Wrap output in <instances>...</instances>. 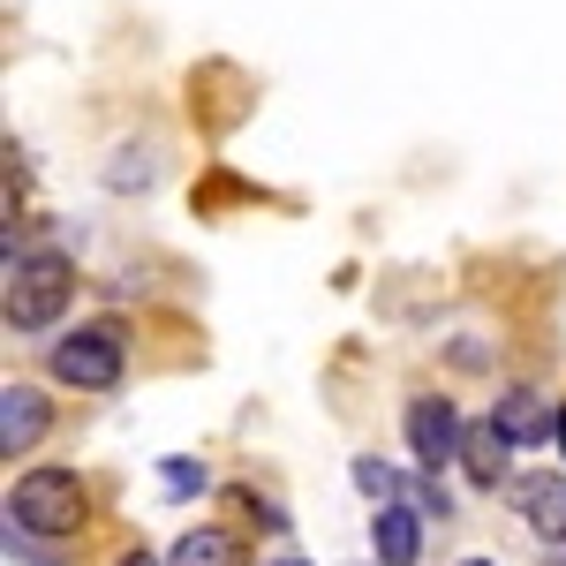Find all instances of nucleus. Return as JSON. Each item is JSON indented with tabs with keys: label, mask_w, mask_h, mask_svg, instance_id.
I'll return each instance as SVG.
<instances>
[{
	"label": "nucleus",
	"mask_w": 566,
	"mask_h": 566,
	"mask_svg": "<svg viewBox=\"0 0 566 566\" xmlns=\"http://www.w3.org/2000/svg\"><path fill=\"white\" fill-rule=\"evenodd\" d=\"M8 522L31 528V536H76L91 522V491L76 469H31V476H15L8 491Z\"/></svg>",
	"instance_id": "1"
},
{
	"label": "nucleus",
	"mask_w": 566,
	"mask_h": 566,
	"mask_svg": "<svg viewBox=\"0 0 566 566\" xmlns=\"http://www.w3.org/2000/svg\"><path fill=\"white\" fill-rule=\"evenodd\" d=\"M122 566H159V559H151V552H129V559H122Z\"/></svg>",
	"instance_id": "14"
},
{
	"label": "nucleus",
	"mask_w": 566,
	"mask_h": 566,
	"mask_svg": "<svg viewBox=\"0 0 566 566\" xmlns=\"http://www.w3.org/2000/svg\"><path fill=\"white\" fill-rule=\"evenodd\" d=\"M370 552H378V566H416L423 559V514L400 499V506H378L370 514Z\"/></svg>",
	"instance_id": "7"
},
{
	"label": "nucleus",
	"mask_w": 566,
	"mask_h": 566,
	"mask_svg": "<svg viewBox=\"0 0 566 566\" xmlns=\"http://www.w3.org/2000/svg\"><path fill=\"white\" fill-rule=\"evenodd\" d=\"M264 566H317V559H264Z\"/></svg>",
	"instance_id": "15"
},
{
	"label": "nucleus",
	"mask_w": 566,
	"mask_h": 566,
	"mask_svg": "<svg viewBox=\"0 0 566 566\" xmlns=\"http://www.w3.org/2000/svg\"><path fill=\"white\" fill-rule=\"evenodd\" d=\"M167 566H242V536L219 528V522H205V528H189L175 552H167Z\"/></svg>",
	"instance_id": "9"
},
{
	"label": "nucleus",
	"mask_w": 566,
	"mask_h": 566,
	"mask_svg": "<svg viewBox=\"0 0 566 566\" xmlns=\"http://www.w3.org/2000/svg\"><path fill=\"white\" fill-rule=\"evenodd\" d=\"M355 491H363L370 506H400V491H408V483H400V469H392V461H378V453H355Z\"/></svg>",
	"instance_id": "11"
},
{
	"label": "nucleus",
	"mask_w": 566,
	"mask_h": 566,
	"mask_svg": "<svg viewBox=\"0 0 566 566\" xmlns=\"http://www.w3.org/2000/svg\"><path fill=\"white\" fill-rule=\"evenodd\" d=\"M53 431V400L39 386H8L0 392V453H31Z\"/></svg>",
	"instance_id": "6"
},
{
	"label": "nucleus",
	"mask_w": 566,
	"mask_h": 566,
	"mask_svg": "<svg viewBox=\"0 0 566 566\" xmlns=\"http://www.w3.org/2000/svg\"><path fill=\"white\" fill-rule=\"evenodd\" d=\"M76 295V264L61 250H31V258H8V325L15 333H45Z\"/></svg>",
	"instance_id": "2"
},
{
	"label": "nucleus",
	"mask_w": 566,
	"mask_h": 566,
	"mask_svg": "<svg viewBox=\"0 0 566 566\" xmlns=\"http://www.w3.org/2000/svg\"><path fill=\"white\" fill-rule=\"evenodd\" d=\"M506 499H514V514L559 552V544H566V476H559V469H528V476H514V483H506Z\"/></svg>",
	"instance_id": "5"
},
{
	"label": "nucleus",
	"mask_w": 566,
	"mask_h": 566,
	"mask_svg": "<svg viewBox=\"0 0 566 566\" xmlns=\"http://www.w3.org/2000/svg\"><path fill=\"white\" fill-rule=\"evenodd\" d=\"M461 566H499V559H461Z\"/></svg>",
	"instance_id": "17"
},
{
	"label": "nucleus",
	"mask_w": 566,
	"mask_h": 566,
	"mask_svg": "<svg viewBox=\"0 0 566 566\" xmlns=\"http://www.w3.org/2000/svg\"><path fill=\"white\" fill-rule=\"evenodd\" d=\"M416 514H438V522H446V514H453V499H446V491H438V476H423V483H416Z\"/></svg>",
	"instance_id": "13"
},
{
	"label": "nucleus",
	"mask_w": 566,
	"mask_h": 566,
	"mask_svg": "<svg viewBox=\"0 0 566 566\" xmlns=\"http://www.w3.org/2000/svg\"><path fill=\"white\" fill-rule=\"evenodd\" d=\"M400 431H408V453L423 461V476H438V469H453V461H461L469 423H461V408H453L446 392H416V400H408V416H400Z\"/></svg>",
	"instance_id": "4"
},
{
	"label": "nucleus",
	"mask_w": 566,
	"mask_h": 566,
	"mask_svg": "<svg viewBox=\"0 0 566 566\" xmlns=\"http://www.w3.org/2000/svg\"><path fill=\"white\" fill-rule=\"evenodd\" d=\"M506 438H499V423H469V438H461V469H469V483H483V491H499V476H506Z\"/></svg>",
	"instance_id": "10"
},
{
	"label": "nucleus",
	"mask_w": 566,
	"mask_h": 566,
	"mask_svg": "<svg viewBox=\"0 0 566 566\" xmlns=\"http://www.w3.org/2000/svg\"><path fill=\"white\" fill-rule=\"evenodd\" d=\"M45 370H53L61 386H76V392H114V386H122V370H129V348H122L114 325H76V333L53 340Z\"/></svg>",
	"instance_id": "3"
},
{
	"label": "nucleus",
	"mask_w": 566,
	"mask_h": 566,
	"mask_svg": "<svg viewBox=\"0 0 566 566\" xmlns=\"http://www.w3.org/2000/svg\"><path fill=\"white\" fill-rule=\"evenodd\" d=\"M552 566H566V544H559V552H552Z\"/></svg>",
	"instance_id": "16"
},
{
	"label": "nucleus",
	"mask_w": 566,
	"mask_h": 566,
	"mask_svg": "<svg viewBox=\"0 0 566 566\" xmlns=\"http://www.w3.org/2000/svg\"><path fill=\"white\" fill-rule=\"evenodd\" d=\"M491 423H499V438L506 446H536V438H559V408H544L536 392H499V408H491Z\"/></svg>",
	"instance_id": "8"
},
{
	"label": "nucleus",
	"mask_w": 566,
	"mask_h": 566,
	"mask_svg": "<svg viewBox=\"0 0 566 566\" xmlns=\"http://www.w3.org/2000/svg\"><path fill=\"white\" fill-rule=\"evenodd\" d=\"M159 483H167V499H197L205 491V461H189V453H175V461H159Z\"/></svg>",
	"instance_id": "12"
}]
</instances>
